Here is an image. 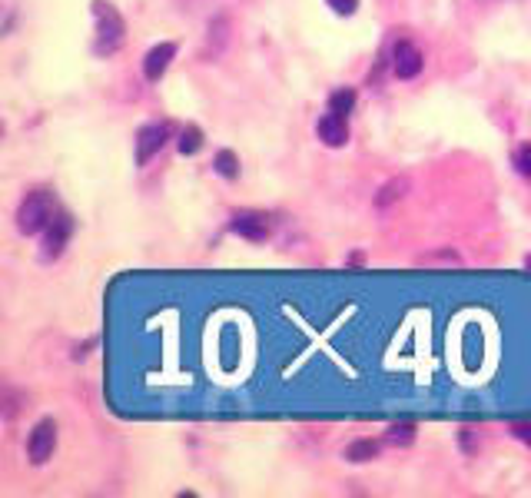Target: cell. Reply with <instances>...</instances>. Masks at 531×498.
I'll use <instances>...</instances> for the list:
<instances>
[{
    "instance_id": "cell-16",
    "label": "cell",
    "mask_w": 531,
    "mask_h": 498,
    "mask_svg": "<svg viewBox=\"0 0 531 498\" xmlns=\"http://www.w3.org/2000/svg\"><path fill=\"white\" fill-rule=\"evenodd\" d=\"M326 4L336 10L339 17H352L359 10V0H326Z\"/></svg>"
},
{
    "instance_id": "cell-2",
    "label": "cell",
    "mask_w": 531,
    "mask_h": 498,
    "mask_svg": "<svg viewBox=\"0 0 531 498\" xmlns=\"http://www.w3.org/2000/svg\"><path fill=\"white\" fill-rule=\"evenodd\" d=\"M93 20H97V44L93 50L103 54H117L123 44V34H127V24H123L120 10L107 4V0H93Z\"/></svg>"
},
{
    "instance_id": "cell-13",
    "label": "cell",
    "mask_w": 531,
    "mask_h": 498,
    "mask_svg": "<svg viewBox=\"0 0 531 498\" xmlns=\"http://www.w3.org/2000/svg\"><path fill=\"white\" fill-rule=\"evenodd\" d=\"M352 107H356V90H336L329 97V110L339 113V117H349Z\"/></svg>"
},
{
    "instance_id": "cell-3",
    "label": "cell",
    "mask_w": 531,
    "mask_h": 498,
    "mask_svg": "<svg viewBox=\"0 0 531 498\" xmlns=\"http://www.w3.org/2000/svg\"><path fill=\"white\" fill-rule=\"evenodd\" d=\"M70 236H74V216H70L67 210H57L54 220H50L44 230V249H40V256L57 259L60 253H64V246L70 243Z\"/></svg>"
},
{
    "instance_id": "cell-18",
    "label": "cell",
    "mask_w": 531,
    "mask_h": 498,
    "mask_svg": "<svg viewBox=\"0 0 531 498\" xmlns=\"http://www.w3.org/2000/svg\"><path fill=\"white\" fill-rule=\"evenodd\" d=\"M515 432H518V435H522V439H525V442L531 445V425H518V429H515Z\"/></svg>"
},
{
    "instance_id": "cell-11",
    "label": "cell",
    "mask_w": 531,
    "mask_h": 498,
    "mask_svg": "<svg viewBox=\"0 0 531 498\" xmlns=\"http://www.w3.org/2000/svg\"><path fill=\"white\" fill-rule=\"evenodd\" d=\"M203 150V130L196 127V123H190L183 133H180V153L183 157H193V153Z\"/></svg>"
},
{
    "instance_id": "cell-7",
    "label": "cell",
    "mask_w": 531,
    "mask_h": 498,
    "mask_svg": "<svg viewBox=\"0 0 531 498\" xmlns=\"http://www.w3.org/2000/svg\"><path fill=\"white\" fill-rule=\"evenodd\" d=\"M166 137H170V123H147L140 133H137V163H150L153 153L163 150Z\"/></svg>"
},
{
    "instance_id": "cell-19",
    "label": "cell",
    "mask_w": 531,
    "mask_h": 498,
    "mask_svg": "<svg viewBox=\"0 0 531 498\" xmlns=\"http://www.w3.org/2000/svg\"><path fill=\"white\" fill-rule=\"evenodd\" d=\"M525 269H528V273H531V256L525 259Z\"/></svg>"
},
{
    "instance_id": "cell-14",
    "label": "cell",
    "mask_w": 531,
    "mask_h": 498,
    "mask_svg": "<svg viewBox=\"0 0 531 498\" xmlns=\"http://www.w3.org/2000/svg\"><path fill=\"white\" fill-rule=\"evenodd\" d=\"M405 193V180H392V183H385L382 186V193H379V206H389V203H395L399 196Z\"/></svg>"
},
{
    "instance_id": "cell-5",
    "label": "cell",
    "mask_w": 531,
    "mask_h": 498,
    "mask_svg": "<svg viewBox=\"0 0 531 498\" xmlns=\"http://www.w3.org/2000/svg\"><path fill=\"white\" fill-rule=\"evenodd\" d=\"M229 226H233L236 236H243V240H253V243H263L266 236L273 233V220H269L266 213H259V210H239Z\"/></svg>"
},
{
    "instance_id": "cell-15",
    "label": "cell",
    "mask_w": 531,
    "mask_h": 498,
    "mask_svg": "<svg viewBox=\"0 0 531 498\" xmlns=\"http://www.w3.org/2000/svg\"><path fill=\"white\" fill-rule=\"evenodd\" d=\"M412 439H415L412 425H392L389 429V442H395V445H409Z\"/></svg>"
},
{
    "instance_id": "cell-12",
    "label": "cell",
    "mask_w": 531,
    "mask_h": 498,
    "mask_svg": "<svg viewBox=\"0 0 531 498\" xmlns=\"http://www.w3.org/2000/svg\"><path fill=\"white\" fill-rule=\"evenodd\" d=\"M213 170L220 173L223 180H236V176H239L236 153H233V150H220V153H216V160H213Z\"/></svg>"
},
{
    "instance_id": "cell-4",
    "label": "cell",
    "mask_w": 531,
    "mask_h": 498,
    "mask_svg": "<svg viewBox=\"0 0 531 498\" xmlns=\"http://www.w3.org/2000/svg\"><path fill=\"white\" fill-rule=\"evenodd\" d=\"M57 449V422L54 419H40L34 425V432H30L27 439V455L34 465H44L50 455H54Z\"/></svg>"
},
{
    "instance_id": "cell-8",
    "label": "cell",
    "mask_w": 531,
    "mask_h": 498,
    "mask_svg": "<svg viewBox=\"0 0 531 498\" xmlns=\"http://www.w3.org/2000/svg\"><path fill=\"white\" fill-rule=\"evenodd\" d=\"M316 133L319 140L326 143V147H346L349 140V127H346V117H339V113H326L319 123H316Z\"/></svg>"
},
{
    "instance_id": "cell-17",
    "label": "cell",
    "mask_w": 531,
    "mask_h": 498,
    "mask_svg": "<svg viewBox=\"0 0 531 498\" xmlns=\"http://www.w3.org/2000/svg\"><path fill=\"white\" fill-rule=\"evenodd\" d=\"M515 166H518V170H522L525 176H531V143H528V147H522V150H518Z\"/></svg>"
},
{
    "instance_id": "cell-10",
    "label": "cell",
    "mask_w": 531,
    "mask_h": 498,
    "mask_svg": "<svg viewBox=\"0 0 531 498\" xmlns=\"http://www.w3.org/2000/svg\"><path fill=\"white\" fill-rule=\"evenodd\" d=\"M376 455H379V442H372V439H359V442H352L346 449L349 462H372Z\"/></svg>"
},
{
    "instance_id": "cell-9",
    "label": "cell",
    "mask_w": 531,
    "mask_h": 498,
    "mask_svg": "<svg viewBox=\"0 0 531 498\" xmlns=\"http://www.w3.org/2000/svg\"><path fill=\"white\" fill-rule=\"evenodd\" d=\"M173 57H176V44H170V40H166V44H156L147 54V60H143V74H147V80L150 83L160 80L166 70H170Z\"/></svg>"
},
{
    "instance_id": "cell-6",
    "label": "cell",
    "mask_w": 531,
    "mask_h": 498,
    "mask_svg": "<svg viewBox=\"0 0 531 498\" xmlns=\"http://www.w3.org/2000/svg\"><path fill=\"white\" fill-rule=\"evenodd\" d=\"M422 50L409 44V40H399L392 50V67H395V77L399 80H412V77H419V70H422Z\"/></svg>"
},
{
    "instance_id": "cell-1",
    "label": "cell",
    "mask_w": 531,
    "mask_h": 498,
    "mask_svg": "<svg viewBox=\"0 0 531 498\" xmlns=\"http://www.w3.org/2000/svg\"><path fill=\"white\" fill-rule=\"evenodd\" d=\"M54 213H57L54 190H47V186L30 190L24 196V203H20V210H17V230L24 236H34L40 230H47V223L54 220Z\"/></svg>"
}]
</instances>
